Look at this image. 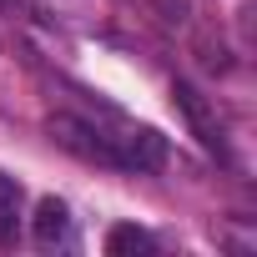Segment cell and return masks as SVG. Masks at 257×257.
I'll return each instance as SVG.
<instances>
[{"label": "cell", "instance_id": "1", "mask_svg": "<svg viewBox=\"0 0 257 257\" xmlns=\"http://www.w3.org/2000/svg\"><path fill=\"white\" fill-rule=\"evenodd\" d=\"M46 132H51V142H56V147H66V152H71V157H81V162L121 167V162H116V147L96 132V126H86L81 116H71V111H56V116L46 121Z\"/></svg>", "mask_w": 257, "mask_h": 257}, {"label": "cell", "instance_id": "2", "mask_svg": "<svg viewBox=\"0 0 257 257\" xmlns=\"http://www.w3.org/2000/svg\"><path fill=\"white\" fill-rule=\"evenodd\" d=\"M172 101H177V111L187 116V126H192V137H197V142H207V147H217V142H222L217 106H212L192 81H177V86H172Z\"/></svg>", "mask_w": 257, "mask_h": 257}, {"label": "cell", "instance_id": "3", "mask_svg": "<svg viewBox=\"0 0 257 257\" xmlns=\"http://www.w3.org/2000/svg\"><path fill=\"white\" fill-rule=\"evenodd\" d=\"M111 147H116V162H121V167H137V172H157V167L167 162V142H162L157 132H147V126L116 137Z\"/></svg>", "mask_w": 257, "mask_h": 257}, {"label": "cell", "instance_id": "4", "mask_svg": "<svg viewBox=\"0 0 257 257\" xmlns=\"http://www.w3.org/2000/svg\"><path fill=\"white\" fill-rule=\"evenodd\" d=\"M66 232H71V212H66V202H56V197H41V207H36V247H56V242H66Z\"/></svg>", "mask_w": 257, "mask_h": 257}, {"label": "cell", "instance_id": "5", "mask_svg": "<svg viewBox=\"0 0 257 257\" xmlns=\"http://www.w3.org/2000/svg\"><path fill=\"white\" fill-rule=\"evenodd\" d=\"M152 247H157V242H152V232H142V227H126V222H121V227L106 232V252H111V257H137V252H152Z\"/></svg>", "mask_w": 257, "mask_h": 257}, {"label": "cell", "instance_id": "6", "mask_svg": "<svg viewBox=\"0 0 257 257\" xmlns=\"http://www.w3.org/2000/svg\"><path fill=\"white\" fill-rule=\"evenodd\" d=\"M192 51H197L202 71H212V76H227V71H232V51H227V41H222V36H197V41H192Z\"/></svg>", "mask_w": 257, "mask_h": 257}, {"label": "cell", "instance_id": "7", "mask_svg": "<svg viewBox=\"0 0 257 257\" xmlns=\"http://www.w3.org/2000/svg\"><path fill=\"white\" fill-rule=\"evenodd\" d=\"M152 11H157L167 26H187V16H192V0H152Z\"/></svg>", "mask_w": 257, "mask_h": 257}, {"label": "cell", "instance_id": "8", "mask_svg": "<svg viewBox=\"0 0 257 257\" xmlns=\"http://www.w3.org/2000/svg\"><path fill=\"white\" fill-rule=\"evenodd\" d=\"M16 202H21V197L0 202V247H11V242H16Z\"/></svg>", "mask_w": 257, "mask_h": 257}, {"label": "cell", "instance_id": "9", "mask_svg": "<svg viewBox=\"0 0 257 257\" xmlns=\"http://www.w3.org/2000/svg\"><path fill=\"white\" fill-rule=\"evenodd\" d=\"M0 11H6V0H0Z\"/></svg>", "mask_w": 257, "mask_h": 257}]
</instances>
